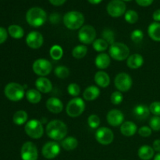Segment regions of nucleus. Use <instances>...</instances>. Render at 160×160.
Instances as JSON below:
<instances>
[{
	"label": "nucleus",
	"instance_id": "obj_1",
	"mask_svg": "<svg viewBox=\"0 0 160 160\" xmlns=\"http://www.w3.org/2000/svg\"><path fill=\"white\" fill-rule=\"evenodd\" d=\"M45 131L49 138L57 142L63 140L67 137L68 128L66 123L62 120H53L47 123Z\"/></svg>",
	"mask_w": 160,
	"mask_h": 160
},
{
	"label": "nucleus",
	"instance_id": "obj_2",
	"mask_svg": "<svg viewBox=\"0 0 160 160\" xmlns=\"http://www.w3.org/2000/svg\"><path fill=\"white\" fill-rule=\"evenodd\" d=\"M26 20L30 26L39 28L42 26L47 20V13L40 7H32L26 13Z\"/></svg>",
	"mask_w": 160,
	"mask_h": 160
},
{
	"label": "nucleus",
	"instance_id": "obj_3",
	"mask_svg": "<svg viewBox=\"0 0 160 160\" xmlns=\"http://www.w3.org/2000/svg\"><path fill=\"white\" fill-rule=\"evenodd\" d=\"M64 25L70 30L81 29L84 23V17L81 12L70 11L67 12L62 18Z\"/></svg>",
	"mask_w": 160,
	"mask_h": 160
},
{
	"label": "nucleus",
	"instance_id": "obj_4",
	"mask_svg": "<svg viewBox=\"0 0 160 160\" xmlns=\"http://www.w3.org/2000/svg\"><path fill=\"white\" fill-rule=\"evenodd\" d=\"M4 93L9 100L12 102H18L24 97L26 92L24 91V88L21 84L12 82L9 83L5 87Z\"/></svg>",
	"mask_w": 160,
	"mask_h": 160
},
{
	"label": "nucleus",
	"instance_id": "obj_5",
	"mask_svg": "<svg viewBox=\"0 0 160 160\" xmlns=\"http://www.w3.org/2000/svg\"><path fill=\"white\" fill-rule=\"evenodd\" d=\"M109 56L117 61H123L130 56V49L122 42H115L109 48Z\"/></svg>",
	"mask_w": 160,
	"mask_h": 160
},
{
	"label": "nucleus",
	"instance_id": "obj_6",
	"mask_svg": "<svg viewBox=\"0 0 160 160\" xmlns=\"http://www.w3.org/2000/svg\"><path fill=\"white\" fill-rule=\"evenodd\" d=\"M85 109V102L81 98H73L66 106V112L70 117L75 118L81 116Z\"/></svg>",
	"mask_w": 160,
	"mask_h": 160
},
{
	"label": "nucleus",
	"instance_id": "obj_7",
	"mask_svg": "<svg viewBox=\"0 0 160 160\" xmlns=\"http://www.w3.org/2000/svg\"><path fill=\"white\" fill-rule=\"evenodd\" d=\"M24 131L31 138L39 139L44 134L43 124L40 120L33 119L25 124Z\"/></svg>",
	"mask_w": 160,
	"mask_h": 160
},
{
	"label": "nucleus",
	"instance_id": "obj_8",
	"mask_svg": "<svg viewBox=\"0 0 160 160\" xmlns=\"http://www.w3.org/2000/svg\"><path fill=\"white\" fill-rule=\"evenodd\" d=\"M96 38V31L92 25H84L78 32V39L84 45L93 43Z\"/></svg>",
	"mask_w": 160,
	"mask_h": 160
},
{
	"label": "nucleus",
	"instance_id": "obj_9",
	"mask_svg": "<svg viewBox=\"0 0 160 160\" xmlns=\"http://www.w3.org/2000/svg\"><path fill=\"white\" fill-rule=\"evenodd\" d=\"M33 71L40 77H45L52 70V64L46 59H38L32 65Z\"/></svg>",
	"mask_w": 160,
	"mask_h": 160
},
{
	"label": "nucleus",
	"instance_id": "obj_10",
	"mask_svg": "<svg viewBox=\"0 0 160 160\" xmlns=\"http://www.w3.org/2000/svg\"><path fill=\"white\" fill-rule=\"evenodd\" d=\"M132 84L133 81L131 77L124 72L118 73L114 79V84L119 92H128L131 88Z\"/></svg>",
	"mask_w": 160,
	"mask_h": 160
},
{
	"label": "nucleus",
	"instance_id": "obj_11",
	"mask_svg": "<svg viewBox=\"0 0 160 160\" xmlns=\"http://www.w3.org/2000/svg\"><path fill=\"white\" fill-rule=\"evenodd\" d=\"M106 9L110 17L117 18L125 14L126 4L122 0H112L108 3Z\"/></svg>",
	"mask_w": 160,
	"mask_h": 160
},
{
	"label": "nucleus",
	"instance_id": "obj_12",
	"mask_svg": "<svg viewBox=\"0 0 160 160\" xmlns=\"http://www.w3.org/2000/svg\"><path fill=\"white\" fill-rule=\"evenodd\" d=\"M20 156L22 160H38V151L37 146L31 142H25L21 147Z\"/></svg>",
	"mask_w": 160,
	"mask_h": 160
},
{
	"label": "nucleus",
	"instance_id": "obj_13",
	"mask_svg": "<svg viewBox=\"0 0 160 160\" xmlns=\"http://www.w3.org/2000/svg\"><path fill=\"white\" fill-rule=\"evenodd\" d=\"M95 139L102 145H109L113 142L114 134L112 130L106 127L98 128L95 132Z\"/></svg>",
	"mask_w": 160,
	"mask_h": 160
},
{
	"label": "nucleus",
	"instance_id": "obj_14",
	"mask_svg": "<svg viewBox=\"0 0 160 160\" xmlns=\"http://www.w3.org/2000/svg\"><path fill=\"white\" fill-rule=\"evenodd\" d=\"M60 153V145L55 141L48 142L42 148V154L45 159H52Z\"/></svg>",
	"mask_w": 160,
	"mask_h": 160
},
{
	"label": "nucleus",
	"instance_id": "obj_15",
	"mask_svg": "<svg viewBox=\"0 0 160 160\" xmlns=\"http://www.w3.org/2000/svg\"><path fill=\"white\" fill-rule=\"evenodd\" d=\"M26 43L29 48L32 49H38L43 45V35L38 31H31L26 37Z\"/></svg>",
	"mask_w": 160,
	"mask_h": 160
},
{
	"label": "nucleus",
	"instance_id": "obj_16",
	"mask_svg": "<svg viewBox=\"0 0 160 160\" xmlns=\"http://www.w3.org/2000/svg\"><path fill=\"white\" fill-rule=\"evenodd\" d=\"M106 120L108 123L112 127L121 126L124 122V115L120 110L117 109H111L106 115Z\"/></svg>",
	"mask_w": 160,
	"mask_h": 160
},
{
	"label": "nucleus",
	"instance_id": "obj_17",
	"mask_svg": "<svg viewBox=\"0 0 160 160\" xmlns=\"http://www.w3.org/2000/svg\"><path fill=\"white\" fill-rule=\"evenodd\" d=\"M46 108L49 112L54 114H59L63 109V103L59 98L56 97L49 98L46 101Z\"/></svg>",
	"mask_w": 160,
	"mask_h": 160
},
{
	"label": "nucleus",
	"instance_id": "obj_18",
	"mask_svg": "<svg viewBox=\"0 0 160 160\" xmlns=\"http://www.w3.org/2000/svg\"><path fill=\"white\" fill-rule=\"evenodd\" d=\"M35 87L38 91L43 94H47L52 90L51 81L45 77H40L35 81Z\"/></svg>",
	"mask_w": 160,
	"mask_h": 160
},
{
	"label": "nucleus",
	"instance_id": "obj_19",
	"mask_svg": "<svg viewBox=\"0 0 160 160\" xmlns=\"http://www.w3.org/2000/svg\"><path fill=\"white\" fill-rule=\"evenodd\" d=\"M94 80L97 85L102 88H107L110 84V78L109 74L103 70H99L97 72L94 77Z\"/></svg>",
	"mask_w": 160,
	"mask_h": 160
},
{
	"label": "nucleus",
	"instance_id": "obj_20",
	"mask_svg": "<svg viewBox=\"0 0 160 160\" xmlns=\"http://www.w3.org/2000/svg\"><path fill=\"white\" fill-rule=\"evenodd\" d=\"M144 63V58L139 53H134V54L131 55L128 58L127 60V65L129 68L132 70H136L138 69L143 65Z\"/></svg>",
	"mask_w": 160,
	"mask_h": 160
},
{
	"label": "nucleus",
	"instance_id": "obj_21",
	"mask_svg": "<svg viewBox=\"0 0 160 160\" xmlns=\"http://www.w3.org/2000/svg\"><path fill=\"white\" fill-rule=\"evenodd\" d=\"M137 131V125L132 121H125L120 126V132L126 137H131L134 135Z\"/></svg>",
	"mask_w": 160,
	"mask_h": 160
},
{
	"label": "nucleus",
	"instance_id": "obj_22",
	"mask_svg": "<svg viewBox=\"0 0 160 160\" xmlns=\"http://www.w3.org/2000/svg\"><path fill=\"white\" fill-rule=\"evenodd\" d=\"M133 114L138 120H143L149 117V108L144 104H139L136 106L133 109Z\"/></svg>",
	"mask_w": 160,
	"mask_h": 160
},
{
	"label": "nucleus",
	"instance_id": "obj_23",
	"mask_svg": "<svg viewBox=\"0 0 160 160\" xmlns=\"http://www.w3.org/2000/svg\"><path fill=\"white\" fill-rule=\"evenodd\" d=\"M100 95V89L98 87L95 85L88 86L87 88H85L84 93H83V98L86 101H94L97 99Z\"/></svg>",
	"mask_w": 160,
	"mask_h": 160
},
{
	"label": "nucleus",
	"instance_id": "obj_24",
	"mask_svg": "<svg viewBox=\"0 0 160 160\" xmlns=\"http://www.w3.org/2000/svg\"><path fill=\"white\" fill-rule=\"evenodd\" d=\"M110 62L111 57L109 56V55L103 52L98 55L95 60V66L97 68L100 69V70H105V69L108 68L110 65Z\"/></svg>",
	"mask_w": 160,
	"mask_h": 160
},
{
	"label": "nucleus",
	"instance_id": "obj_25",
	"mask_svg": "<svg viewBox=\"0 0 160 160\" xmlns=\"http://www.w3.org/2000/svg\"><path fill=\"white\" fill-rule=\"evenodd\" d=\"M155 151L149 145H142L138 151V156L142 160H150L154 157Z\"/></svg>",
	"mask_w": 160,
	"mask_h": 160
},
{
	"label": "nucleus",
	"instance_id": "obj_26",
	"mask_svg": "<svg viewBox=\"0 0 160 160\" xmlns=\"http://www.w3.org/2000/svg\"><path fill=\"white\" fill-rule=\"evenodd\" d=\"M78 141L76 138L69 136L66 137L61 142V146L66 151H73L78 147Z\"/></svg>",
	"mask_w": 160,
	"mask_h": 160
},
{
	"label": "nucleus",
	"instance_id": "obj_27",
	"mask_svg": "<svg viewBox=\"0 0 160 160\" xmlns=\"http://www.w3.org/2000/svg\"><path fill=\"white\" fill-rule=\"evenodd\" d=\"M148 34L152 40L160 42V23L153 22L148 26Z\"/></svg>",
	"mask_w": 160,
	"mask_h": 160
},
{
	"label": "nucleus",
	"instance_id": "obj_28",
	"mask_svg": "<svg viewBox=\"0 0 160 160\" xmlns=\"http://www.w3.org/2000/svg\"><path fill=\"white\" fill-rule=\"evenodd\" d=\"M27 100L31 104H37L42 100V93L37 89H29L25 94Z\"/></svg>",
	"mask_w": 160,
	"mask_h": 160
},
{
	"label": "nucleus",
	"instance_id": "obj_29",
	"mask_svg": "<svg viewBox=\"0 0 160 160\" xmlns=\"http://www.w3.org/2000/svg\"><path fill=\"white\" fill-rule=\"evenodd\" d=\"M8 33L9 35L15 39H20L24 35V31L20 26L17 24H12L8 28Z\"/></svg>",
	"mask_w": 160,
	"mask_h": 160
},
{
	"label": "nucleus",
	"instance_id": "obj_30",
	"mask_svg": "<svg viewBox=\"0 0 160 160\" xmlns=\"http://www.w3.org/2000/svg\"><path fill=\"white\" fill-rule=\"evenodd\" d=\"M28 118V115L26 111L18 110L14 113L13 117H12V121L16 125L21 126V125L26 123Z\"/></svg>",
	"mask_w": 160,
	"mask_h": 160
},
{
	"label": "nucleus",
	"instance_id": "obj_31",
	"mask_svg": "<svg viewBox=\"0 0 160 160\" xmlns=\"http://www.w3.org/2000/svg\"><path fill=\"white\" fill-rule=\"evenodd\" d=\"M88 48L85 45H79L75 46L72 50V56L76 59H82L87 55Z\"/></svg>",
	"mask_w": 160,
	"mask_h": 160
},
{
	"label": "nucleus",
	"instance_id": "obj_32",
	"mask_svg": "<svg viewBox=\"0 0 160 160\" xmlns=\"http://www.w3.org/2000/svg\"><path fill=\"white\" fill-rule=\"evenodd\" d=\"M92 46L94 49L98 52H103L109 48V44L103 38H98L94 41Z\"/></svg>",
	"mask_w": 160,
	"mask_h": 160
},
{
	"label": "nucleus",
	"instance_id": "obj_33",
	"mask_svg": "<svg viewBox=\"0 0 160 160\" xmlns=\"http://www.w3.org/2000/svg\"><path fill=\"white\" fill-rule=\"evenodd\" d=\"M49 55L53 60H59L63 56V50L60 45H55L50 48Z\"/></svg>",
	"mask_w": 160,
	"mask_h": 160
},
{
	"label": "nucleus",
	"instance_id": "obj_34",
	"mask_svg": "<svg viewBox=\"0 0 160 160\" xmlns=\"http://www.w3.org/2000/svg\"><path fill=\"white\" fill-rule=\"evenodd\" d=\"M54 73L57 78H60V79H65V78H68L70 75V70H69L68 67H65V66H58L55 69Z\"/></svg>",
	"mask_w": 160,
	"mask_h": 160
},
{
	"label": "nucleus",
	"instance_id": "obj_35",
	"mask_svg": "<svg viewBox=\"0 0 160 160\" xmlns=\"http://www.w3.org/2000/svg\"><path fill=\"white\" fill-rule=\"evenodd\" d=\"M124 19L128 23L134 24L138 20V14L133 9L128 10L124 14Z\"/></svg>",
	"mask_w": 160,
	"mask_h": 160
},
{
	"label": "nucleus",
	"instance_id": "obj_36",
	"mask_svg": "<svg viewBox=\"0 0 160 160\" xmlns=\"http://www.w3.org/2000/svg\"><path fill=\"white\" fill-rule=\"evenodd\" d=\"M102 38L108 42L109 45H112L115 43V34L113 31L110 29H105L102 33Z\"/></svg>",
	"mask_w": 160,
	"mask_h": 160
},
{
	"label": "nucleus",
	"instance_id": "obj_37",
	"mask_svg": "<svg viewBox=\"0 0 160 160\" xmlns=\"http://www.w3.org/2000/svg\"><path fill=\"white\" fill-rule=\"evenodd\" d=\"M67 92H68L69 95L77 98L81 93V88L76 83H71L67 87Z\"/></svg>",
	"mask_w": 160,
	"mask_h": 160
},
{
	"label": "nucleus",
	"instance_id": "obj_38",
	"mask_svg": "<svg viewBox=\"0 0 160 160\" xmlns=\"http://www.w3.org/2000/svg\"><path fill=\"white\" fill-rule=\"evenodd\" d=\"M100 118L95 114H92L88 118V124L92 129H96L100 125Z\"/></svg>",
	"mask_w": 160,
	"mask_h": 160
},
{
	"label": "nucleus",
	"instance_id": "obj_39",
	"mask_svg": "<svg viewBox=\"0 0 160 160\" xmlns=\"http://www.w3.org/2000/svg\"><path fill=\"white\" fill-rule=\"evenodd\" d=\"M131 38L133 42L138 44L142 42V41L144 38V33L142 30L135 29L133 31L131 34Z\"/></svg>",
	"mask_w": 160,
	"mask_h": 160
},
{
	"label": "nucleus",
	"instance_id": "obj_40",
	"mask_svg": "<svg viewBox=\"0 0 160 160\" xmlns=\"http://www.w3.org/2000/svg\"><path fill=\"white\" fill-rule=\"evenodd\" d=\"M123 100V95L121 92L116 91L112 92L110 96V101L113 105H120Z\"/></svg>",
	"mask_w": 160,
	"mask_h": 160
},
{
	"label": "nucleus",
	"instance_id": "obj_41",
	"mask_svg": "<svg viewBox=\"0 0 160 160\" xmlns=\"http://www.w3.org/2000/svg\"><path fill=\"white\" fill-rule=\"evenodd\" d=\"M149 126L152 131H160V117L154 116L149 120Z\"/></svg>",
	"mask_w": 160,
	"mask_h": 160
},
{
	"label": "nucleus",
	"instance_id": "obj_42",
	"mask_svg": "<svg viewBox=\"0 0 160 160\" xmlns=\"http://www.w3.org/2000/svg\"><path fill=\"white\" fill-rule=\"evenodd\" d=\"M150 112L155 116H160V102H153L149 106Z\"/></svg>",
	"mask_w": 160,
	"mask_h": 160
},
{
	"label": "nucleus",
	"instance_id": "obj_43",
	"mask_svg": "<svg viewBox=\"0 0 160 160\" xmlns=\"http://www.w3.org/2000/svg\"><path fill=\"white\" fill-rule=\"evenodd\" d=\"M138 132L139 135L142 136V137L148 138V137H149V136L152 134V130L150 128V127L143 126V127H142V128H140L138 130Z\"/></svg>",
	"mask_w": 160,
	"mask_h": 160
},
{
	"label": "nucleus",
	"instance_id": "obj_44",
	"mask_svg": "<svg viewBox=\"0 0 160 160\" xmlns=\"http://www.w3.org/2000/svg\"><path fill=\"white\" fill-rule=\"evenodd\" d=\"M61 20V17L59 13L57 12H52L51 15L49 16V21L53 24H57L59 23Z\"/></svg>",
	"mask_w": 160,
	"mask_h": 160
},
{
	"label": "nucleus",
	"instance_id": "obj_45",
	"mask_svg": "<svg viewBox=\"0 0 160 160\" xmlns=\"http://www.w3.org/2000/svg\"><path fill=\"white\" fill-rule=\"evenodd\" d=\"M8 37V32L4 28H0V45L4 43Z\"/></svg>",
	"mask_w": 160,
	"mask_h": 160
},
{
	"label": "nucleus",
	"instance_id": "obj_46",
	"mask_svg": "<svg viewBox=\"0 0 160 160\" xmlns=\"http://www.w3.org/2000/svg\"><path fill=\"white\" fill-rule=\"evenodd\" d=\"M137 4H138L140 6H143V7H147L149 6L150 5L152 4L154 0H135Z\"/></svg>",
	"mask_w": 160,
	"mask_h": 160
},
{
	"label": "nucleus",
	"instance_id": "obj_47",
	"mask_svg": "<svg viewBox=\"0 0 160 160\" xmlns=\"http://www.w3.org/2000/svg\"><path fill=\"white\" fill-rule=\"evenodd\" d=\"M48 1H49V2L51 3L52 5H53V6H59L63 5L67 0H48Z\"/></svg>",
	"mask_w": 160,
	"mask_h": 160
},
{
	"label": "nucleus",
	"instance_id": "obj_48",
	"mask_svg": "<svg viewBox=\"0 0 160 160\" xmlns=\"http://www.w3.org/2000/svg\"><path fill=\"white\" fill-rule=\"evenodd\" d=\"M152 148L154 149V151L157 152L158 153L160 152V140L159 139H157V140H155L153 142Z\"/></svg>",
	"mask_w": 160,
	"mask_h": 160
},
{
	"label": "nucleus",
	"instance_id": "obj_49",
	"mask_svg": "<svg viewBox=\"0 0 160 160\" xmlns=\"http://www.w3.org/2000/svg\"><path fill=\"white\" fill-rule=\"evenodd\" d=\"M153 20L156 22H160V9H156L154 12H153Z\"/></svg>",
	"mask_w": 160,
	"mask_h": 160
},
{
	"label": "nucleus",
	"instance_id": "obj_50",
	"mask_svg": "<svg viewBox=\"0 0 160 160\" xmlns=\"http://www.w3.org/2000/svg\"><path fill=\"white\" fill-rule=\"evenodd\" d=\"M102 1V0H88V2L92 5H98L99 3H101Z\"/></svg>",
	"mask_w": 160,
	"mask_h": 160
},
{
	"label": "nucleus",
	"instance_id": "obj_51",
	"mask_svg": "<svg viewBox=\"0 0 160 160\" xmlns=\"http://www.w3.org/2000/svg\"><path fill=\"white\" fill-rule=\"evenodd\" d=\"M154 160H160V152L157 153L154 157Z\"/></svg>",
	"mask_w": 160,
	"mask_h": 160
},
{
	"label": "nucleus",
	"instance_id": "obj_52",
	"mask_svg": "<svg viewBox=\"0 0 160 160\" xmlns=\"http://www.w3.org/2000/svg\"><path fill=\"white\" fill-rule=\"evenodd\" d=\"M122 1H123V2H129V1H131V0H122Z\"/></svg>",
	"mask_w": 160,
	"mask_h": 160
},
{
	"label": "nucleus",
	"instance_id": "obj_53",
	"mask_svg": "<svg viewBox=\"0 0 160 160\" xmlns=\"http://www.w3.org/2000/svg\"><path fill=\"white\" fill-rule=\"evenodd\" d=\"M123 160H125V159H123Z\"/></svg>",
	"mask_w": 160,
	"mask_h": 160
}]
</instances>
